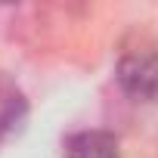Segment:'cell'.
I'll list each match as a JSON object with an SVG mask.
<instances>
[{
	"label": "cell",
	"mask_w": 158,
	"mask_h": 158,
	"mask_svg": "<svg viewBox=\"0 0 158 158\" xmlns=\"http://www.w3.org/2000/svg\"><path fill=\"white\" fill-rule=\"evenodd\" d=\"M28 121V99L16 87V81L0 71V143L13 139Z\"/></svg>",
	"instance_id": "2"
},
{
	"label": "cell",
	"mask_w": 158,
	"mask_h": 158,
	"mask_svg": "<svg viewBox=\"0 0 158 158\" xmlns=\"http://www.w3.org/2000/svg\"><path fill=\"white\" fill-rule=\"evenodd\" d=\"M65 158H121V152L109 130H77L65 139Z\"/></svg>",
	"instance_id": "3"
},
{
	"label": "cell",
	"mask_w": 158,
	"mask_h": 158,
	"mask_svg": "<svg viewBox=\"0 0 158 158\" xmlns=\"http://www.w3.org/2000/svg\"><path fill=\"white\" fill-rule=\"evenodd\" d=\"M115 87L124 99L158 109V53L149 47L124 50L115 65Z\"/></svg>",
	"instance_id": "1"
}]
</instances>
